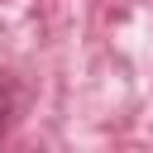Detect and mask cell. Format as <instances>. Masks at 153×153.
<instances>
[{"label":"cell","instance_id":"6da1fadb","mask_svg":"<svg viewBox=\"0 0 153 153\" xmlns=\"http://www.w3.org/2000/svg\"><path fill=\"white\" fill-rule=\"evenodd\" d=\"M10 110H14V100H10V86L0 81V139H5V129H10Z\"/></svg>","mask_w":153,"mask_h":153}]
</instances>
